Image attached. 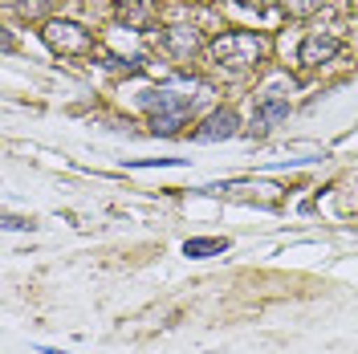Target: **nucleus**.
<instances>
[{"label":"nucleus","instance_id":"nucleus-1","mask_svg":"<svg viewBox=\"0 0 358 354\" xmlns=\"http://www.w3.org/2000/svg\"><path fill=\"white\" fill-rule=\"evenodd\" d=\"M208 53H212V62L216 66H228V69H252L261 66L268 57V41L261 33H248V29H232V33H224L216 41L208 45Z\"/></svg>","mask_w":358,"mask_h":354},{"label":"nucleus","instance_id":"nucleus-2","mask_svg":"<svg viewBox=\"0 0 358 354\" xmlns=\"http://www.w3.org/2000/svg\"><path fill=\"white\" fill-rule=\"evenodd\" d=\"M143 106L151 111V131L155 134H176L183 127V118L192 111V98L187 94H171V90H151L143 98Z\"/></svg>","mask_w":358,"mask_h":354},{"label":"nucleus","instance_id":"nucleus-3","mask_svg":"<svg viewBox=\"0 0 358 354\" xmlns=\"http://www.w3.org/2000/svg\"><path fill=\"white\" fill-rule=\"evenodd\" d=\"M45 45L53 49V53H62V57H86V53H94V33H90L86 24L78 21H45L41 29Z\"/></svg>","mask_w":358,"mask_h":354},{"label":"nucleus","instance_id":"nucleus-4","mask_svg":"<svg viewBox=\"0 0 358 354\" xmlns=\"http://www.w3.org/2000/svg\"><path fill=\"white\" fill-rule=\"evenodd\" d=\"M163 45H167L171 57L192 62V57L203 49V33L200 29H192V24H171V29H163Z\"/></svg>","mask_w":358,"mask_h":354},{"label":"nucleus","instance_id":"nucleus-5","mask_svg":"<svg viewBox=\"0 0 358 354\" xmlns=\"http://www.w3.org/2000/svg\"><path fill=\"white\" fill-rule=\"evenodd\" d=\"M338 53H342V41H338V37H322V33H317V37H306V41H301V49H297V62H301L306 69H317V66H330Z\"/></svg>","mask_w":358,"mask_h":354},{"label":"nucleus","instance_id":"nucleus-6","mask_svg":"<svg viewBox=\"0 0 358 354\" xmlns=\"http://www.w3.org/2000/svg\"><path fill=\"white\" fill-rule=\"evenodd\" d=\"M236 131H241V118H236V111H212L200 122L196 139H203V143H220V139H232Z\"/></svg>","mask_w":358,"mask_h":354},{"label":"nucleus","instance_id":"nucleus-7","mask_svg":"<svg viewBox=\"0 0 358 354\" xmlns=\"http://www.w3.org/2000/svg\"><path fill=\"white\" fill-rule=\"evenodd\" d=\"M281 8H285V17H293V21H306V17L326 8V0H281Z\"/></svg>","mask_w":358,"mask_h":354},{"label":"nucleus","instance_id":"nucleus-8","mask_svg":"<svg viewBox=\"0 0 358 354\" xmlns=\"http://www.w3.org/2000/svg\"><path fill=\"white\" fill-rule=\"evenodd\" d=\"M224 241H216V236H200V241H187L183 244V253L187 257H212V253H220Z\"/></svg>","mask_w":358,"mask_h":354},{"label":"nucleus","instance_id":"nucleus-9","mask_svg":"<svg viewBox=\"0 0 358 354\" xmlns=\"http://www.w3.org/2000/svg\"><path fill=\"white\" fill-rule=\"evenodd\" d=\"M53 0H17V8H21V17H41L45 8H49Z\"/></svg>","mask_w":358,"mask_h":354},{"label":"nucleus","instance_id":"nucleus-10","mask_svg":"<svg viewBox=\"0 0 358 354\" xmlns=\"http://www.w3.org/2000/svg\"><path fill=\"white\" fill-rule=\"evenodd\" d=\"M241 4H245V8H257V13H261V8H265L268 0H241Z\"/></svg>","mask_w":358,"mask_h":354}]
</instances>
